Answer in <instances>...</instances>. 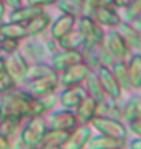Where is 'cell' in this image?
<instances>
[{
  "label": "cell",
  "instance_id": "obj_28",
  "mask_svg": "<svg viewBox=\"0 0 141 149\" xmlns=\"http://www.w3.org/2000/svg\"><path fill=\"white\" fill-rule=\"evenodd\" d=\"M21 122L22 120L13 119V117H0V134L4 138L10 139L11 137H14L15 134L20 133Z\"/></svg>",
  "mask_w": 141,
  "mask_h": 149
},
{
  "label": "cell",
  "instance_id": "obj_48",
  "mask_svg": "<svg viewBox=\"0 0 141 149\" xmlns=\"http://www.w3.org/2000/svg\"><path fill=\"white\" fill-rule=\"evenodd\" d=\"M0 53H1V37H0Z\"/></svg>",
  "mask_w": 141,
  "mask_h": 149
},
{
  "label": "cell",
  "instance_id": "obj_45",
  "mask_svg": "<svg viewBox=\"0 0 141 149\" xmlns=\"http://www.w3.org/2000/svg\"><path fill=\"white\" fill-rule=\"evenodd\" d=\"M4 11H6L4 3H3V0H0V24H3V18H4Z\"/></svg>",
  "mask_w": 141,
  "mask_h": 149
},
{
  "label": "cell",
  "instance_id": "obj_27",
  "mask_svg": "<svg viewBox=\"0 0 141 149\" xmlns=\"http://www.w3.org/2000/svg\"><path fill=\"white\" fill-rule=\"evenodd\" d=\"M43 11L42 7H35V6H28V7H18L14 8V11L10 14V21L11 22H20V24H25L29 19H32L33 17H36Z\"/></svg>",
  "mask_w": 141,
  "mask_h": 149
},
{
  "label": "cell",
  "instance_id": "obj_18",
  "mask_svg": "<svg viewBox=\"0 0 141 149\" xmlns=\"http://www.w3.org/2000/svg\"><path fill=\"white\" fill-rule=\"evenodd\" d=\"M116 31L125 39V42L127 43V46L131 50H140L141 48V32L133 26L130 22L122 21L119 24V26L116 28Z\"/></svg>",
  "mask_w": 141,
  "mask_h": 149
},
{
  "label": "cell",
  "instance_id": "obj_30",
  "mask_svg": "<svg viewBox=\"0 0 141 149\" xmlns=\"http://www.w3.org/2000/svg\"><path fill=\"white\" fill-rule=\"evenodd\" d=\"M54 73H58V72H55L53 66L43 64V62H35V64L29 65V68H28L27 80L46 77V76H50V74H54Z\"/></svg>",
  "mask_w": 141,
  "mask_h": 149
},
{
  "label": "cell",
  "instance_id": "obj_1",
  "mask_svg": "<svg viewBox=\"0 0 141 149\" xmlns=\"http://www.w3.org/2000/svg\"><path fill=\"white\" fill-rule=\"evenodd\" d=\"M47 113L43 102L38 97L29 95L24 90L3 93L0 97V117H13L18 120L44 116Z\"/></svg>",
  "mask_w": 141,
  "mask_h": 149
},
{
  "label": "cell",
  "instance_id": "obj_41",
  "mask_svg": "<svg viewBox=\"0 0 141 149\" xmlns=\"http://www.w3.org/2000/svg\"><path fill=\"white\" fill-rule=\"evenodd\" d=\"M129 149H141V137H136L133 141H130Z\"/></svg>",
  "mask_w": 141,
  "mask_h": 149
},
{
  "label": "cell",
  "instance_id": "obj_22",
  "mask_svg": "<svg viewBox=\"0 0 141 149\" xmlns=\"http://www.w3.org/2000/svg\"><path fill=\"white\" fill-rule=\"evenodd\" d=\"M58 46L62 50H69V51H80L83 46H84V37L82 36L79 31H70L62 36L60 40H57Z\"/></svg>",
  "mask_w": 141,
  "mask_h": 149
},
{
  "label": "cell",
  "instance_id": "obj_40",
  "mask_svg": "<svg viewBox=\"0 0 141 149\" xmlns=\"http://www.w3.org/2000/svg\"><path fill=\"white\" fill-rule=\"evenodd\" d=\"M134 0H114V6L115 8H125V7H127Z\"/></svg>",
  "mask_w": 141,
  "mask_h": 149
},
{
  "label": "cell",
  "instance_id": "obj_25",
  "mask_svg": "<svg viewBox=\"0 0 141 149\" xmlns=\"http://www.w3.org/2000/svg\"><path fill=\"white\" fill-rule=\"evenodd\" d=\"M0 37H8V39H15L22 40L27 37L25 25L20 22H7V24H0Z\"/></svg>",
  "mask_w": 141,
  "mask_h": 149
},
{
  "label": "cell",
  "instance_id": "obj_36",
  "mask_svg": "<svg viewBox=\"0 0 141 149\" xmlns=\"http://www.w3.org/2000/svg\"><path fill=\"white\" fill-rule=\"evenodd\" d=\"M89 8V14L90 11L94 8H100V7H115L114 0H87L84 1V8Z\"/></svg>",
  "mask_w": 141,
  "mask_h": 149
},
{
  "label": "cell",
  "instance_id": "obj_43",
  "mask_svg": "<svg viewBox=\"0 0 141 149\" xmlns=\"http://www.w3.org/2000/svg\"><path fill=\"white\" fill-rule=\"evenodd\" d=\"M0 149H10V146H8V139L4 138L1 134H0Z\"/></svg>",
  "mask_w": 141,
  "mask_h": 149
},
{
  "label": "cell",
  "instance_id": "obj_38",
  "mask_svg": "<svg viewBox=\"0 0 141 149\" xmlns=\"http://www.w3.org/2000/svg\"><path fill=\"white\" fill-rule=\"evenodd\" d=\"M126 126H127V130L134 134L136 137H141V116L134 119V120H131V122H129Z\"/></svg>",
  "mask_w": 141,
  "mask_h": 149
},
{
  "label": "cell",
  "instance_id": "obj_11",
  "mask_svg": "<svg viewBox=\"0 0 141 149\" xmlns=\"http://www.w3.org/2000/svg\"><path fill=\"white\" fill-rule=\"evenodd\" d=\"M93 137V130L90 124H77L69 133L62 149H84Z\"/></svg>",
  "mask_w": 141,
  "mask_h": 149
},
{
  "label": "cell",
  "instance_id": "obj_3",
  "mask_svg": "<svg viewBox=\"0 0 141 149\" xmlns=\"http://www.w3.org/2000/svg\"><path fill=\"white\" fill-rule=\"evenodd\" d=\"M90 124L100 134L108 135V137H114V138L118 139H127V135H129V130H127L126 123L119 120V119L107 116H96L90 122Z\"/></svg>",
  "mask_w": 141,
  "mask_h": 149
},
{
  "label": "cell",
  "instance_id": "obj_39",
  "mask_svg": "<svg viewBox=\"0 0 141 149\" xmlns=\"http://www.w3.org/2000/svg\"><path fill=\"white\" fill-rule=\"evenodd\" d=\"M57 0H28L29 6H35V7H43V6L54 4Z\"/></svg>",
  "mask_w": 141,
  "mask_h": 149
},
{
  "label": "cell",
  "instance_id": "obj_8",
  "mask_svg": "<svg viewBox=\"0 0 141 149\" xmlns=\"http://www.w3.org/2000/svg\"><path fill=\"white\" fill-rule=\"evenodd\" d=\"M90 72H91V68L84 61H82V62H77V64L62 70L61 76H58V81L64 87L82 84V83H84V80L87 79Z\"/></svg>",
  "mask_w": 141,
  "mask_h": 149
},
{
  "label": "cell",
  "instance_id": "obj_17",
  "mask_svg": "<svg viewBox=\"0 0 141 149\" xmlns=\"http://www.w3.org/2000/svg\"><path fill=\"white\" fill-rule=\"evenodd\" d=\"M51 24V18L47 13L42 11L40 14H38L36 17H33L32 19H29L28 22H25V31H27V37H35L39 36L40 33H43L49 25Z\"/></svg>",
  "mask_w": 141,
  "mask_h": 149
},
{
  "label": "cell",
  "instance_id": "obj_32",
  "mask_svg": "<svg viewBox=\"0 0 141 149\" xmlns=\"http://www.w3.org/2000/svg\"><path fill=\"white\" fill-rule=\"evenodd\" d=\"M97 59H98V66H111L115 62V58L112 54L109 53V50L105 47V44H98L97 46Z\"/></svg>",
  "mask_w": 141,
  "mask_h": 149
},
{
  "label": "cell",
  "instance_id": "obj_24",
  "mask_svg": "<svg viewBox=\"0 0 141 149\" xmlns=\"http://www.w3.org/2000/svg\"><path fill=\"white\" fill-rule=\"evenodd\" d=\"M109 68H111V72L115 76L116 81L119 83L120 88L123 91H131L129 72H127V61H115Z\"/></svg>",
  "mask_w": 141,
  "mask_h": 149
},
{
  "label": "cell",
  "instance_id": "obj_6",
  "mask_svg": "<svg viewBox=\"0 0 141 149\" xmlns=\"http://www.w3.org/2000/svg\"><path fill=\"white\" fill-rule=\"evenodd\" d=\"M44 119H46V123H47V127L49 128L69 131V133L79 124L75 112L69 111V109L49 112V113L44 115Z\"/></svg>",
  "mask_w": 141,
  "mask_h": 149
},
{
  "label": "cell",
  "instance_id": "obj_35",
  "mask_svg": "<svg viewBox=\"0 0 141 149\" xmlns=\"http://www.w3.org/2000/svg\"><path fill=\"white\" fill-rule=\"evenodd\" d=\"M20 47V40L15 39H8V37H1V51H4L6 54H14L18 51Z\"/></svg>",
  "mask_w": 141,
  "mask_h": 149
},
{
  "label": "cell",
  "instance_id": "obj_44",
  "mask_svg": "<svg viewBox=\"0 0 141 149\" xmlns=\"http://www.w3.org/2000/svg\"><path fill=\"white\" fill-rule=\"evenodd\" d=\"M4 3H7L8 6L11 7H14V8H18V7H21V3H20V0H3Z\"/></svg>",
  "mask_w": 141,
  "mask_h": 149
},
{
  "label": "cell",
  "instance_id": "obj_34",
  "mask_svg": "<svg viewBox=\"0 0 141 149\" xmlns=\"http://www.w3.org/2000/svg\"><path fill=\"white\" fill-rule=\"evenodd\" d=\"M17 87V83L13 80L10 74L7 73L4 69L0 70V95L3 93H7V91L13 90Z\"/></svg>",
  "mask_w": 141,
  "mask_h": 149
},
{
  "label": "cell",
  "instance_id": "obj_26",
  "mask_svg": "<svg viewBox=\"0 0 141 149\" xmlns=\"http://www.w3.org/2000/svg\"><path fill=\"white\" fill-rule=\"evenodd\" d=\"M84 83H86L84 87H86L87 94L91 97V98H94L96 101H103L104 98H107L103 91V87L100 84V80H98L96 69H91V72L87 76V79L84 80Z\"/></svg>",
  "mask_w": 141,
  "mask_h": 149
},
{
  "label": "cell",
  "instance_id": "obj_4",
  "mask_svg": "<svg viewBox=\"0 0 141 149\" xmlns=\"http://www.w3.org/2000/svg\"><path fill=\"white\" fill-rule=\"evenodd\" d=\"M77 31L82 33V36L84 37V46H83V48L94 47V46H98V44H103L104 43L105 32H104L103 26L98 25L90 15L82 17L80 21H79Z\"/></svg>",
  "mask_w": 141,
  "mask_h": 149
},
{
  "label": "cell",
  "instance_id": "obj_19",
  "mask_svg": "<svg viewBox=\"0 0 141 149\" xmlns=\"http://www.w3.org/2000/svg\"><path fill=\"white\" fill-rule=\"evenodd\" d=\"M76 17L70 15V14H62L54 21L51 25V39L54 40H60L62 36H65L68 32L73 29Z\"/></svg>",
  "mask_w": 141,
  "mask_h": 149
},
{
  "label": "cell",
  "instance_id": "obj_7",
  "mask_svg": "<svg viewBox=\"0 0 141 149\" xmlns=\"http://www.w3.org/2000/svg\"><path fill=\"white\" fill-rule=\"evenodd\" d=\"M60 86L58 81V73L50 74L46 77H39V79L27 80L24 86V91L28 93L32 97H43L49 93H54L57 87Z\"/></svg>",
  "mask_w": 141,
  "mask_h": 149
},
{
  "label": "cell",
  "instance_id": "obj_29",
  "mask_svg": "<svg viewBox=\"0 0 141 149\" xmlns=\"http://www.w3.org/2000/svg\"><path fill=\"white\" fill-rule=\"evenodd\" d=\"M55 3L64 14L77 17L84 11V0H57Z\"/></svg>",
  "mask_w": 141,
  "mask_h": 149
},
{
  "label": "cell",
  "instance_id": "obj_10",
  "mask_svg": "<svg viewBox=\"0 0 141 149\" xmlns=\"http://www.w3.org/2000/svg\"><path fill=\"white\" fill-rule=\"evenodd\" d=\"M28 68H29V62L18 51L14 54H10L8 58L4 59V70L13 77L15 83H25L27 81Z\"/></svg>",
  "mask_w": 141,
  "mask_h": 149
},
{
  "label": "cell",
  "instance_id": "obj_20",
  "mask_svg": "<svg viewBox=\"0 0 141 149\" xmlns=\"http://www.w3.org/2000/svg\"><path fill=\"white\" fill-rule=\"evenodd\" d=\"M127 72L131 91L141 90V54H131L127 59Z\"/></svg>",
  "mask_w": 141,
  "mask_h": 149
},
{
  "label": "cell",
  "instance_id": "obj_37",
  "mask_svg": "<svg viewBox=\"0 0 141 149\" xmlns=\"http://www.w3.org/2000/svg\"><path fill=\"white\" fill-rule=\"evenodd\" d=\"M40 100H42V102H43L44 108H46V111H47V113H49L53 108L55 107V104L58 102V97H57V94L54 93H49V94H46V95L43 97H39Z\"/></svg>",
  "mask_w": 141,
  "mask_h": 149
},
{
  "label": "cell",
  "instance_id": "obj_47",
  "mask_svg": "<svg viewBox=\"0 0 141 149\" xmlns=\"http://www.w3.org/2000/svg\"><path fill=\"white\" fill-rule=\"evenodd\" d=\"M4 69V58H1L0 57V70Z\"/></svg>",
  "mask_w": 141,
  "mask_h": 149
},
{
  "label": "cell",
  "instance_id": "obj_31",
  "mask_svg": "<svg viewBox=\"0 0 141 149\" xmlns=\"http://www.w3.org/2000/svg\"><path fill=\"white\" fill-rule=\"evenodd\" d=\"M69 135V131H62V130H54V128H49L47 133L44 135L43 144L47 145H57V146H62L64 142L66 141Z\"/></svg>",
  "mask_w": 141,
  "mask_h": 149
},
{
  "label": "cell",
  "instance_id": "obj_21",
  "mask_svg": "<svg viewBox=\"0 0 141 149\" xmlns=\"http://www.w3.org/2000/svg\"><path fill=\"white\" fill-rule=\"evenodd\" d=\"M141 116V95H133L122 105V122L126 124Z\"/></svg>",
  "mask_w": 141,
  "mask_h": 149
},
{
  "label": "cell",
  "instance_id": "obj_15",
  "mask_svg": "<svg viewBox=\"0 0 141 149\" xmlns=\"http://www.w3.org/2000/svg\"><path fill=\"white\" fill-rule=\"evenodd\" d=\"M97 102L94 98L87 95L75 109V115L79 124H90L93 119L97 115Z\"/></svg>",
  "mask_w": 141,
  "mask_h": 149
},
{
  "label": "cell",
  "instance_id": "obj_9",
  "mask_svg": "<svg viewBox=\"0 0 141 149\" xmlns=\"http://www.w3.org/2000/svg\"><path fill=\"white\" fill-rule=\"evenodd\" d=\"M97 76L100 80V84L103 87V91L105 97L114 101H119L122 95H123V90L120 88L119 83L116 81L115 76L111 72V68L108 66H98L97 69Z\"/></svg>",
  "mask_w": 141,
  "mask_h": 149
},
{
  "label": "cell",
  "instance_id": "obj_16",
  "mask_svg": "<svg viewBox=\"0 0 141 149\" xmlns=\"http://www.w3.org/2000/svg\"><path fill=\"white\" fill-rule=\"evenodd\" d=\"M127 145V139H118L108 135H93L89 144L87 149H125Z\"/></svg>",
  "mask_w": 141,
  "mask_h": 149
},
{
  "label": "cell",
  "instance_id": "obj_2",
  "mask_svg": "<svg viewBox=\"0 0 141 149\" xmlns=\"http://www.w3.org/2000/svg\"><path fill=\"white\" fill-rule=\"evenodd\" d=\"M47 123L44 116H36L28 119V123L20 130V137L25 149L39 148L43 144L44 135L47 133Z\"/></svg>",
  "mask_w": 141,
  "mask_h": 149
},
{
  "label": "cell",
  "instance_id": "obj_49",
  "mask_svg": "<svg viewBox=\"0 0 141 149\" xmlns=\"http://www.w3.org/2000/svg\"><path fill=\"white\" fill-rule=\"evenodd\" d=\"M28 149H39V148H28Z\"/></svg>",
  "mask_w": 141,
  "mask_h": 149
},
{
  "label": "cell",
  "instance_id": "obj_12",
  "mask_svg": "<svg viewBox=\"0 0 141 149\" xmlns=\"http://www.w3.org/2000/svg\"><path fill=\"white\" fill-rule=\"evenodd\" d=\"M89 95L86 91V87L82 84L77 86H70V87H65V90L62 91L58 97V102L61 104V107L64 109H69V111H75L79 107L86 97Z\"/></svg>",
  "mask_w": 141,
  "mask_h": 149
},
{
  "label": "cell",
  "instance_id": "obj_33",
  "mask_svg": "<svg viewBox=\"0 0 141 149\" xmlns=\"http://www.w3.org/2000/svg\"><path fill=\"white\" fill-rule=\"evenodd\" d=\"M123 10H125V14H123V19L122 21L133 22V19L140 14V11H141V0H134L133 3H130Z\"/></svg>",
  "mask_w": 141,
  "mask_h": 149
},
{
  "label": "cell",
  "instance_id": "obj_13",
  "mask_svg": "<svg viewBox=\"0 0 141 149\" xmlns=\"http://www.w3.org/2000/svg\"><path fill=\"white\" fill-rule=\"evenodd\" d=\"M90 17L101 26H108L116 29L122 22V17L115 7H100L90 11Z\"/></svg>",
  "mask_w": 141,
  "mask_h": 149
},
{
  "label": "cell",
  "instance_id": "obj_23",
  "mask_svg": "<svg viewBox=\"0 0 141 149\" xmlns=\"http://www.w3.org/2000/svg\"><path fill=\"white\" fill-rule=\"evenodd\" d=\"M47 53L46 44L36 40H29V42L24 43L22 46V55L25 57V59H33L36 62H40L44 58V55Z\"/></svg>",
  "mask_w": 141,
  "mask_h": 149
},
{
  "label": "cell",
  "instance_id": "obj_42",
  "mask_svg": "<svg viewBox=\"0 0 141 149\" xmlns=\"http://www.w3.org/2000/svg\"><path fill=\"white\" fill-rule=\"evenodd\" d=\"M130 24L136 28V29H138V31L141 32V11H140V14H138V15L133 19V22H130Z\"/></svg>",
  "mask_w": 141,
  "mask_h": 149
},
{
  "label": "cell",
  "instance_id": "obj_5",
  "mask_svg": "<svg viewBox=\"0 0 141 149\" xmlns=\"http://www.w3.org/2000/svg\"><path fill=\"white\" fill-rule=\"evenodd\" d=\"M104 44L109 50V53L112 54L115 61H127L133 54V50L127 46L125 39L120 36V33L116 29H112L108 33H105Z\"/></svg>",
  "mask_w": 141,
  "mask_h": 149
},
{
  "label": "cell",
  "instance_id": "obj_14",
  "mask_svg": "<svg viewBox=\"0 0 141 149\" xmlns=\"http://www.w3.org/2000/svg\"><path fill=\"white\" fill-rule=\"evenodd\" d=\"M82 61H83L82 51L62 50V51H55L53 54V57H51V66L54 68L55 72H62L64 69L77 64V62H82Z\"/></svg>",
  "mask_w": 141,
  "mask_h": 149
},
{
  "label": "cell",
  "instance_id": "obj_46",
  "mask_svg": "<svg viewBox=\"0 0 141 149\" xmlns=\"http://www.w3.org/2000/svg\"><path fill=\"white\" fill-rule=\"evenodd\" d=\"M39 149H62V146H57V145H47V144H42L39 146Z\"/></svg>",
  "mask_w": 141,
  "mask_h": 149
}]
</instances>
